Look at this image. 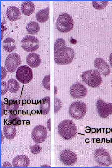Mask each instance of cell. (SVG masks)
<instances>
[{"label":"cell","instance_id":"obj_1","mask_svg":"<svg viewBox=\"0 0 112 168\" xmlns=\"http://www.w3.org/2000/svg\"><path fill=\"white\" fill-rule=\"evenodd\" d=\"M54 60L58 64L67 65L73 60L75 53L71 48L66 45L65 40L62 38H58L54 45Z\"/></svg>","mask_w":112,"mask_h":168},{"label":"cell","instance_id":"obj_2","mask_svg":"<svg viewBox=\"0 0 112 168\" xmlns=\"http://www.w3.org/2000/svg\"><path fill=\"white\" fill-rule=\"evenodd\" d=\"M58 132L62 138L69 140L74 137L77 133L75 124L71 120H66L62 121L58 127Z\"/></svg>","mask_w":112,"mask_h":168},{"label":"cell","instance_id":"obj_3","mask_svg":"<svg viewBox=\"0 0 112 168\" xmlns=\"http://www.w3.org/2000/svg\"><path fill=\"white\" fill-rule=\"evenodd\" d=\"M82 78L86 84L92 88L98 87L102 82L100 72L96 70L91 69L84 72Z\"/></svg>","mask_w":112,"mask_h":168},{"label":"cell","instance_id":"obj_4","mask_svg":"<svg viewBox=\"0 0 112 168\" xmlns=\"http://www.w3.org/2000/svg\"><path fill=\"white\" fill-rule=\"evenodd\" d=\"M74 25L73 20L72 16L67 13L59 14L56 22V26L58 30L62 32H67L70 31Z\"/></svg>","mask_w":112,"mask_h":168},{"label":"cell","instance_id":"obj_5","mask_svg":"<svg viewBox=\"0 0 112 168\" xmlns=\"http://www.w3.org/2000/svg\"><path fill=\"white\" fill-rule=\"evenodd\" d=\"M86 104L82 101H78L73 102L70 106L69 113L73 118L78 119L82 118L86 111Z\"/></svg>","mask_w":112,"mask_h":168},{"label":"cell","instance_id":"obj_6","mask_svg":"<svg viewBox=\"0 0 112 168\" xmlns=\"http://www.w3.org/2000/svg\"><path fill=\"white\" fill-rule=\"evenodd\" d=\"M16 76L17 79L24 84L28 83L33 78L31 69L26 65L19 67L16 71Z\"/></svg>","mask_w":112,"mask_h":168},{"label":"cell","instance_id":"obj_7","mask_svg":"<svg viewBox=\"0 0 112 168\" xmlns=\"http://www.w3.org/2000/svg\"><path fill=\"white\" fill-rule=\"evenodd\" d=\"M21 43L22 48L28 52L37 50L39 46V42L38 39L33 36H26L22 39Z\"/></svg>","mask_w":112,"mask_h":168},{"label":"cell","instance_id":"obj_8","mask_svg":"<svg viewBox=\"0 0 112 168\" xmlns=\"http://www.w3.org/2000/svg\"><path fill=\"white\" fill-rule=\"evenodd\" d=\"M20 56L16 53L9 54L5 61V66L8 72H14L21 63Z\"/></svg>","mask_w":112,"mask_h":168},{"label":"cell","instance_id":"obj_9","mask_svg":"<svg viewBox=\"0 0 112 168\" xmlns=\"http://www.w3.org/2000/svg\"><path fill=\"white\" fill-rule=\"evenodd\" d=\"M94 157L96 161L101 165L108 166L111 164L112 160L110 154L104 149H96L94 153Z\"/></svg>","mask_w":112,"mask_h":168},{"label":"cell","instance_id":"obj_10","mask_svg":"<svg viewBox=\"0 0 112 168\" xmlns=\"http://www.w3.org/2000/svg\"><path fill=\"white\" fill-rule=\"evenodd\" d=\"M47 131L43 126L39 125L35 126L32 132V138L34 141L37 143L43 142L46 138Z\"/></svg>","mask_w":112,"mask_h":168},{"label":"cell","instance_id":"obj_11","mask_svg":"<svg viewBox=\"0 0 112 168\" xmlns=\"http://www.w3.org/2000/svg\"><path fill=\"white\" fill-rule=\"evenodd\" d=\"M97 109L100 116L103 118H106L112 114V103L105 102L99 99L96 103Z\"/></svg>","mask_w":112,"mask_h":168},{"label":"cell","instance_id":"obj_12","mask_svg":"<svg viewBox=\"0 0 112 168\" xmlns=\"http://www.w3.org/2000/svg\"><path fill=\"white\" fill-rule=\"evenodd\" d=\"M88 90L85 86L82 83L77 82L71 86L70 93L71 96L74 98H81L85 96Z\"/></svg>","mask_w":112,"mask_h":168},{"label":"cell","instance_id":"obj_13","mask_svg":"<svg viewBox=\"0 0 112 168\" xmlns=\"http://www.w3.org/2000/svg\"><path fill=\"white\" fill-rule=\"evenodd\" d=\"M60 157L61 161L66 165H72L77 160L76 154L70 150L63 151L60 153Z\"/></svg>","mask_w":112,"mask_h":168},{"label":"cell","instance_id":"obj_14","mask_svg":"<svg viewBox=\"0 0 112 168\" xmlns=\"http://www.w3.org/2000/svg\"><path fill=\"white\" fill-rule=\"evenodd\" d=\"M94 65L97 70L104 76H107L110 72V69L107 63L101 58H96L94 61Z\"/></svg>","mask_w":112,"mask_h":168},{"label":"cell","instance_id":"obj_15","mask_svg":"<svg viewBox=\"0 0 112 168\" xmlns=\"http://www.w3.org/2000/svg\"><path fill=\"white\" fill-rule=\"evenodd\" d=\"M6 15L11 21H15L20 18L21 12L19 9L15 6H9L7 8Z\"/></svg>","mask_w":112,"mask_h":168},{"label":"cell","instance_id":"obj_16","mask_svg":"<svg viewBox=\"0 0 112 168\" xmlns=\"http://www.w3.org/2000/svg\"><path fill=\"white\" fill-rule=\"evenodd\" d=\"M30 160L27 156L24 155L17 156L13 160L12 164L16 167H27L30 164Z\"/></svg>","mask_w":112,"mask_h":168},{"label":"cell","instance_id":"obj_17","mask_svg":"<svg viewBox=\"0 0 112 168\" xmlns=\"http://www.w3.org/2000/svg\"><path fill=\"white\" fill-rule=\"evenodd\" d=\"M27 64L32 68H36L39 66L41 63L40 55L35 53H30L26 58Z\"/></svg>","mask_w":112,"mask_h":168},{"label":"cell","instance_id":"obj_18","mask_svg":"<svg viewBox=\"0 0 112 168\" xmlns=\"http://www.w3.org/2000/svg\"><path fill=\"white\" fill-rule=\"evenodd\" d=\"M35 6L31 1H27L23 2L21 6V11L23 14L29 16L34 11Z\"/></svg>","mask_w":112,"mask_h":168},{"label":"cell","instance_id":"obj_19","mask_svg":"<svg viewBox=\"0 0 112 168\" xmlns=\"http://www.w3.org/2000/svg\"><path fill=\"white\" fill-rule=\"evenodd\" d=\"M50 110V98L46 96L43 98L40 105V111L41 114L46 115L48 113Z\"/></svg>","mask_w":112,"mask_h":168},{"label":"cell","instance_id":"obj_20","mask_svg":"<svg viewBox=\"0 0 112 168\" xmlns=\"http://www.w3.org/2000/svg\"><path fill=\"white\" fill-rule=\"evenodd\" d=\"M49 5L46 8L40 10L36 14V18L40 22H44L48 19L49 15Z\"/></svg>","mask_w":112,"mask_h":168},{"label":"cell","instance_id":"obj_21","mask_svg":"<svg viewBox=\"0 0 112 168\" xmlns=\"http://www.w3.org/2000/svg\"><path fill=\"white\" fill-rule=\"evenodd\" d=\"M3 132L5 137L9 139H12L16 134L15 127L11 125H6L3 128Z\"/></svg>","mask_w":112,"mask_h":168},{"label":"cell","instance_id":"obj_22","mask_svg":"<svg viewBox=\"0 0 112 168\" xmlns=\"http://www.w3.org/2000/svg\"><path fill=\"white\" fill-rule=\"evenodd\" d=\"M2 46L6 51L8 52H11L16 48L15 40L12 38H7L2 42Z\"/></svg>","mask_w":112,"mask_h":168},{"label":"cell","instance_id":"obj_23","mask_svg":"<svg viewBox=\"0 0 112 168\" xmlns=\"http://www.w3.org/2000/svg\"><path fill=\"white\" fill-rule=\"evenodd\" d=\"M27 31L29 34H35L39 31L40 26L39 23L35 21H31L26 26Z\"/></svg>","mask_w":112,"mask_h":168},{"label":"cell","instance_id":"obj_24","mask_svg":"<svg viewBox=\"0 0 112 168\" xmlns=\"http://www.w3.org/2000/svg\"><path fill=\"white\" fill-rule=\"evenodd\" d=\"M9 91L12 93H16L19 90L20 85L18 82L14 79H9L7 82Z\"/></svg>","mask_w":112,"mask_h":168},{"label":"cell","instance_id":"obj_25","mask_svg":"<svg viewBox=\"0 0 112 168\" xmlns=\"http://www.w3.org/2000/svg\"><path fill=\"white\" fill-rule=\"evenodd\" d=\"M19 108V104L17 100L13 99L9 100L6 105L7 110L10 113L16 112Z\"/></svg>","mask_w":112,"mask_h":168},{"label":"cell","instance_id":"obj_26","mask_svg":"<svg viewBox=\"0 0 112 168\" xmlns=\"http://www.w3.org/2000/svg\"><path fill=\"white\" fill-rule=\"evenodd\" d=\"M9 124L16 127L21 124V122L20 118L16 115L12 114L9 117Z\"/></svg>","mask_w":112,"mask_h":168},{"label":"cell","instance_id":"obj_27","mask_svg":"<svg viewBox=\"0 0 112 168\" xmlns=\"http://www.w3.org/2000/svg\"><path fill=\"white\" fill-rule=\"evenodd\" d=\"M108 1H93L92 4L94 7L97 9L100 10L104 9L107 5Z\"/></svg>","mask_w":112,"mask_h":168},{"label":"cell","instance_id":"obj_28","mask_svg":"<svg viewBox=\"0 0 112 168\" xmlns=\"http://www.w3.org/2000/svg\"><path fill=\"white\" fill-rule=\"evenodd\" d=\"M50 75H48L45 76L44 78L42 83L44 87L46 89L50 90Z\"/></svg>","mask_w":112,"mask_h":168},{"label":"cell","instance_id":"obj_29","mask_svg":"<svg viewBox=\"0 0 112 168\" xmlns=\"http://www.w3.org/2000/svg\"><path fill=\"white\" fill-rule=\"evenodd\" d=\"M31 152L34 154H37L39 153L41 150V148L40 146L35 145L30 147Z\"/></svg>","mask_w":112,"mask_h":168},{"label":"cell","instance_id":"obj_30","mask_svg":"<svg viewBox=\"0 0 112 168\" xmlns=\"http://www.w3.org/2000/svg\"><path fill=\"white\" fill-rule=\"evenodd\" d=\"M1 94L2 95L7 92L8 89V84L4 81L1 82Z\"/></svg>","mask_w":112,"mask_h":168},{"label":"cell","instance_id":"obj_31","mask_svg":"<svg viewBox=\"0 0 112 168\" xmlns=\"http://www.w3.org/2000/svg\"><path fill=\"white\" fill-rule=\"evenodd\" d=\"M109 61L110 64L112 67V52L110 54L109 57Z\"/></svg>","mask_w":112,"mask_h":168}]
</instances>
